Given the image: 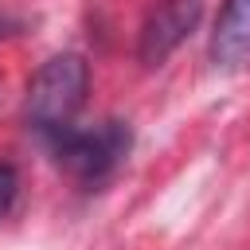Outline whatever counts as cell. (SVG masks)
<instances>
[{
	"instance_id": "1",
	"label": "cell",
	"mask_w": 250,
	"mask_h": 250,
	"mask_svg": "<svg viewBox=\"0 0 250 250\" xmlns=\"http://www.w3.org/2000/svg\"><path fill=\"white\" fill-rule=\"evenodd\" d=\"M86 90H90L86 59L74 55V51L51 55L35 70V78L27 82V125L43 141L66 133L86 105Z\"/></svg>"
},
{
	"instance_id": "5",
	"label": "cell",
	"mask_w": 250,
	"mask_h": 250,
	"mask_svg": "<svg viewBox=\"0 0 250 250\" xmlns=\"http://www.w3.org/2000/svg\"><path fill=\"white\" fill-rule=\"evenodd\" d=\"M16 188H20L16 172H12L8 164H0V219L12 211V203H16Z\"/></svg>"
},
{
	"instance_id": "3",
	"label": "cell",
	"mask_w": 250,
	"mask_h": 250,
	"mask_svg": "<svg viewBox=\"0 0 250 250\" xmlns=\"http://www.w3.org/2000/svg\"><path fill=\"white\" fill-rule=\"evenodd\" d=\"M203 16V0H156L137 35V59L145 66H160L195 27Z\"/></svg>"
},
{
	"instance_id": "2",
	"label": "cell",
	"mask_w": 250,
	"mask_h": 250,
	"mask_svg": "<svg viewBox=\"0 0 250 250\" xmlns=\"http://www.w3.org/2000/svg\"><path fill=\"white\" fill-rule=\"evenodd\" d=\"M47 148L70 180H78L86 188H98L102 180H109L125 164V156L133 148V133H129L125 121L105 117L98 125H70L66 133L51 137Z\"/></svg>"
},
{
	"instance_id": "4",
	"label": "cell",
	"mask_w": 250,
	"mask_h": 250,
	"mask_svg": "<svg viewBox=\"0 0 250 250\" xmlns=\"http://www.w3.org/2000/svg\"><path fill=\"white\" fill-rule=\"evenodd\" d=\"M207 51L219 70H246L250 66V0H223Z\"/></svg>"
}]
</instances>
